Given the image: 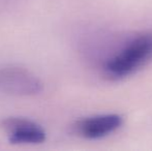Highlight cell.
<instances>
[{"mask_svg":"<svg viewBox=\"0 0 152 151\" xmlns=\"http://www.w3.org/2000/svg\"><path fill=\"white\" fill-rule=\"evenodd\" d=\"M123 117L118 114H104L87 117L77 121L72 126L74 133L84 139L94 140L106 137L121 127Z\"/></svg>","mask_w":152,"mask_h":151,"instance_id":"277c9868","label":"cell"},{"mask_svg":"<svg viewBox=\"0 0 152 151\" xmlns=\"http://www.w3.org/2000/svg\"><path fill=\"white\" fill-rule=\"evenodd\" d=\"M10 144H40L46 141V131L34 121L22 117H8L0 122Z\"/></svg>","mask_w":152,"mask_h":151,"instance_id":"3957f363","label":"cell"},{"mask_svg":"<svg viewBox=\"0 0 152 151\" xmlns=\"http://www.w3.org/2000/svg\"><path fill=\"white\" fill-rule=\"evenodd\" d=\"M152 59V33H144L130 40L104 65L111 79L130 76Z\"/></svg>","mask_w":152,"mask_h":151,"instance_id":"6da1fadb","label":"cell"},{"mask_svg":"<svg viewBox=\"0 0 152 151\" xmlns=\"http://www.w3.org/2000/svg\"><path fill=\"white\" fill-rule=\"evenodd\" d=\"M44 91V83L29 69L19 66L0 69V93L12 96H34Z\"/></svg>","mask_w":152,"mask_h":151,"instance_id":"7a4b0ae2","label":"cell"}]
</instances>
